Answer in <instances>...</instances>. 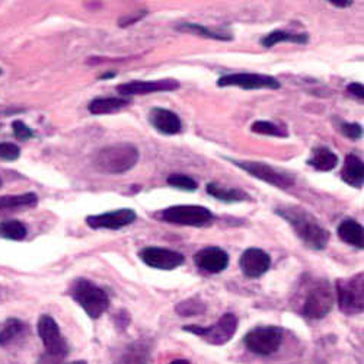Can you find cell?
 <instances>
[{
	"label": "cell",
	"instance_id": "27",
	"mask_svg": "<svg viewBox=\"0 0 364 364\" xmlns=\"http://www.w3.org/2000/svg\"><path fill=\"white\" fill-rule=\"evenodd\" d=\"M26 329V325L16 319V318H11L5 322L2 331H0V346H9L12 341H15L21 333Z\"/></svg>",
	"mask_w": 364,
	"mask_h": 364
},
{
	"label": "cell",
	"instance_id": "8",
	"mask_svg": "<svg viewBox=\"0 0 364 364\" xmlns=\"http://www.w3.org/2000/svg\"><path fill=\"white\" fill-rule=\"evenodd\" d=\"M237 329V318L233 314H225L215 325L211 326H198L187 325L184 331L194 333V336L203 338L205 343L213 346H223L229 343Z\"/></svg>",
	"mask_w": 364,
	"mask_h": 364
},
{
	"label": "cell",
	"instance_id": "14",
	"mask_svg": "<svg viewBox=\"0 0 364 364\" xmlns=\"http://www.w3.org/2000/svg\"><path fill=\"white\" fill-rule=\"evenodd\" d=\"M137 219L136 211L132 208H119L115 211H108V213L87 216L86 223L92 229H108V230H118L123 229Z\"/></svg>",
	"mask_w": 364,
	"mask_h": 364
},
{
	"label": "cell",
	"instance_id": "10",
	"mask_svg": "<svg viewBox=\"0 0 364 364\" xmlns=\"http://www.w3.org/2000/svg\"><path fill=\"white\" fill-rule=\"evenodd\" d=\"M37 329L46 347V355L50 360H62L69 354V344L63 338L57 322L51 316L43 315L38 321Z\"/></svg>",
	"mask_w": 364,
	"mask_h": 364
},
{
	"label": "cell",
	"instance_id": "9",
	"mask_svg": "<svg viewBox=\"0 0 364 364\" xmlns=\"http://www.w3.org/2000/svg\"><path fill=\"white\" fill-rule=\"evenodd\" d=\"M283 337L284 332L279 326H257L247 333L244 343L254 354L269 355L280 348Z\"/></svg>",
	"mask_w": 364,
	"mask_h": 364
},
{
	"label": "cell",
	"instance_id": "36",
	"mask_svg": "<svg viewBox=\"0 0 364 364\" xmlns=\"http://www.w3.org/2000/svg\"><path fill=\"white\" fill-rule=\"evenodd\" d=\"M347 90H348V92H350L351 95L357 97L360 101L364 100V87H363L361 83H358V82L350 83V85L347 86Z\"/></svg>",
	"mask_w": 364,
	"mask_h": 364
},
{
	"label": "cell",
	"instance_id": "11",
	"mask_svg": "<svg viewBox=\"0 0 364 364\" xmlns=\"http://www.w3.org/2000/svg\"><path fill=\"white\" fill-rule=\"evenodd\" d=\"M220 87L226 86H237L245 90H257V89H271L276 90L282 87V83L272 76L259 75V73H232L222 76L218 80Z\"/></svg>",
	"mask_w": 364,
	"mask_h": 364
},
{
	"label": "cell",
	"instance_id": "6",
	"mask_svg": "<svg viewBox=\"0 0 364 364\" xmlns=\"http://www.w3.org/2000/svg\"><path fill=\"white\" fill-rule=\"evenodd\" d=\"M333 305V296L331 286L326 280L314 282L303 299L301 314L309 319L325 318Z\"/></svg>",
	"mask_w": 364,
	"mask_h": 364
},
{
	"label": "cell",
	"instance_id": "24",
	"mask_svg": "<svg viewBox=\"0 0 364 364\" xmlns=\"http://www.w3.org/2000/svg\"><path fill=\"white\" fill-rule=\"evenodd\" d=\"M130 104V100L124 98H97L90 101L87 105V109L94 115H105V114H114L123 108H126Z\"/></svg>",
	"mask_w": 364,
	"mask_h": 364
},
{
	"label": "cell",
	"instance_id": "19",
	"mask_svg": "<svg viewBox=\"0 0 364 364\" xmlns=\"http://www.w3.org/2000/svg\"><path fill=\"white\" fill-rule=\"evenodd\" d=\"M341 179L346 182V184L361 188L363 187V181H364V168L363 162L358 156L355 155H348L344 161V166L341 169Z\"/></svg>",
	"mask_w": 364,
	"mask_h": 364
},
{
	"label": "cell",
	"instance_id": "20",
	"mask_svg": "<svg viewBox=\"0 0 364 364\" xmlns=\"http://www.w3.org/2000/svg\"><path fill=\"white\" fill-rule=\"evenodd\" d=\"M150 347L146 341L132 343L114 364H149Z\"/></svg>",
	"mask_w": 364,
	"mask_h": 364
},
{
	"label": "cell",
	"instance_id": "4",
	"mask_svg": "<svg viewBox=\"0 0 364 364\" xmlns=\"http://www.w3.org/2000/svg\"><path fill=\"white\" fill-rule=\"evenodd\" d=\"M158 218L165 223L193 228H203L215 220L213 213L203 205H172L159 211Z\"/></svg>",
	"mask_w": 364,
	"mask_h": 364
},
{
	"label": "cell",
	"instance_id": "1",
	"mask_svg": "<svg viewBox=\"0 0 364 364\" xmlns=\"http://www.w3.org/2000/svg\"><path fill=\"white\" fill-rule=\"evenodd\" d=\"M276 213L293 228L294 233L308 248L315 251L326 248L331 235L309 211L299 205H284L279 207Z\"/></svg>",
	"mask_w": 364,
	"mask_h": 364
},
{
	"label": "cell",
	"instance_id": "37",
	"mask_svg": "<svg viewBox=\"0 0 364 364\" xmlns=\"http://www.w3.org/2000/svg\"><path fill=\"white\" fill-rule=\"evenodd\" d=\"M331 5L337 6V8H348V6H351L353 4H351V2H331Z\"/></svg>",
	"mask_w": 364,
	"mask_h": 364
},
{
	"label": "cell",
	"instance_id": "41",
	"mask_svg": "<svg viewBox=\"0 0 364 364\" xmlns=\"http://www.w3.org/2000/svg\"><path fill=\"white\" fill-rule=\"evenodd\" d=\"M0 187H2V179H0Z\"/></svg>",
	"mask_w": 364,
	"mask_h": 364
},
{
	"label": "cell",
	"instance_id": "3",
	"mask_svg": "<svg viewBox=\"0 0 364 364\" xmlns=\"http://www.w3.org/2000/svg\"><path fill=\"white\" fill-rule=\"evenodd\" d=\"M69 293L77 305L87 314V316L92 319L102 316V314H105L109 306L108 294L101 287L86 279L75 280Z\"/></svg>",
	"mask_w": 364,
	"mask_h": 364
},
{
	"label": "cell",
	"instance_id": "40",
	"mask_svg": "<svg viewBox=\"0 0 364 364\" xmlns=\"http://www.w3.org/2000/svg\"><path fill=\"white\" fill-rule=\"evenodd\" d=\"M115 76V73H107V75H104L101 79H108V77H114Z\"/></svg>",
	"mask_w": 364,
	"mask_h": 364
},
{
	"label": "cell",
	"instance_id": "12",
	"mask_svg": "<svg viewBox=\"0 0 364 364\" xmlns=\"http://www.w3.org/2000/svg\"><path fill=\"white\" fill-rule=\"evenodd\" d=\"M139 258L147 267L155 268V269H164V271H172L186 262V258L182 254L172 250L159 248V247L143 248L139 252Z\"/></svg>",
	"mask_w": 364,
	"mask_h": 364
},
{
	"label": "cell",
	"instance_id": "2",
	"mask_svg": "<svg viewBox=\"0 0 364 364\" xmlns=\"http://www.w3.org/2000/svg\"><path fill=\"white\" fill-rule=\"evenodd\" d=\"M140 151L132 143H117L100 149L94 155V165L98 171L112 175L126 173L139 162Z\"/></svg>",
	"mask_w": 364,
	"mask_h": 364
},
{
	"label": "cell",
	"instance_id": "39",
	"mask_svg": "<svg viewBox=\"0 0 364 364\" xmlns=\"http://www.w3.org/2000/svg\"><path fill=\"white\" fill-rule=\"evenodd\" d=\"M66 364H87V363L83 360H79V361H72V363H66Z\"/></svg>",
	"mask_w": 364,
	"mask_h": 364
},
{
	"label": "cell",
	"instance_id": "35",
	"mask_svg": "<svg viewBox=\"0 0 364 364\" xmlns=\"http://www.w3.org/2000/svg\"><path fill=\"white\" fill-rule=\"evenodd\" d=\"M144 15H146V12H144V11H141V12H139L137 15H129V16H124V18H121V19H119L118 25H119V26H123V28H126V26L133 25V23H136L137 21H140Z\"/></svg>",
	"mask_w": 364,
	"mask_h": 364
},
{
	"label": "cell",
	"instance_id": "26",
	"mask_svg": "<svg viewBox=\"0 0 364 364\" xmlns=\"http://www.w3.org/2000/svg\"><path fill=\"white\" fill-rule=\"evenodd\" d=\"M279 43H293V44L305 46L306 43H309V36L308 34H291V33H287V31H282V29H277V31L269 33L261 41V44L265 48L274 47Z\"/></svg>",
	"mask_w": 364,
	"mask_h": 364
},
{
	"label": "cell",
	"instance_id": "42",
	"mask_svg": "<svg viewBox=\"0 0 364 364\" xmlns=\"http://www.w3.org/2000/svg\"><path fill=\"white\" fill-rule=\"evenodd\" d=\"M0 75H2V69H0Z\"/></svg>",
	"mask_w": 364,
	"mask_h": 364
},
{
	"label": "cell",
	"instance_id": "25",
	"mask_svg": "<svg viewBox=\"0 0 364 364\" xmlns=\"http://www.w3.org/2000/svg\"><path fill=\"white\" fill-rule=\"evenodd\" d=\"M207 193L211 197H215L225 203H240V201H248L251 198L250 194H247L245 191L236 190V188H225L216 184V182H211V184L207 186Z\"/></svg>",
	"mask_w": 364,
	"mask_h": 364
},
{
	"label": "cell",
	"instance_id": "33",
	"mask_svg": "<svg viewBox=\"0 0 364 364\" xmlns=\"http://www.w3.org/2000/svg\"><path fill=\"white\" fill-rule=\"evenodd\" d=\"M12 130H14L15 137L19 139V140H29V139L34 137V132H33L31 129H29V127L23 123V121H21V119L14 121V123H12Z\"/></svg>",
	"mask_w": 364,
	"mask_h": 364
},
{
	"label": "cell",
	"instance_id": "16",
	"mask_svg": "<svg viewBox=\"0 0 364 364\" xmlns=\"http://www.w3.org/2000/svg\"><path fill=\"white\" fill-rule=\"evenodd\" d=\"M194 262L198 268L210 272V274H219L228 268L229 255L222 248L208 247L194 255Z\"/></svg>",
	"mask_w": 364,
	"mask_h": 364
},
{
	"label": "cell",
	"instance_id": "38",
	"mask_svg": "<svg viewBox=\"0 0 364 364\" xmlns=\"http://www.w3.org/2000/svg\"><path fill=\"white\" fill-rule=\"evenodd\" d=\"M169 364H191L188 360H173V361H171Z\"/></svg>",
	"mask_w": 364,
	"mask_h": 364
},
{
	"label": "cell",
	"instance_id": "28",
	"mask_svg": "<svg viewBox=\"0 0 364 364\" xmlns=\"http://www.w3.org/2000/svg\"><path fill=\"white\" fill-rule=\"evenodd\" d=\"M28 235L26 226L19 220H4L0 222V236L11 240H23Z\"/></svg>",
	"mask_w": 364,
	"mask_h": 364
},
{
	"label": "cell",
	"instance_id": "7",
	"mask_svg": "<svg viewBox=\"0 0 364 364\" xmlns=\"http://www.w3.org/2000/svg\"><path fill=\"white\" fill-rule=\"evenodd\" d=\"M233 165L240 168L242 171H245L251 176L267 182V184L277 187L282 190L291 188L294 186V176L289 172L280 171L277 168H272L271 165H267L264 162H257V161H233L229 159Z\"/></svg>",
	"mask_w": 364,
	"mask_h": 364
},
{
	"label": "cell",
	"instance_id": "17",
	"mask_svg": "<svg viewBox=\"0 0 364 364\" xmlns=\"http://www.w3.org/2000/svg\"><path fill=\"white\" fill-rule=\"evenodd\" d=\"M149 121L159 133L173 136L182 130V123L179 117L166 108H151L149 112Z\"/></svg>",
	"mask_w": 364,
	"mask_h": 364
},
{
	"label": "cell",
	"instance_id": "31",
	"mask_svg": "<svg viewBox=\"0 0 364 364\" xmlns=\"http://www.w3.org/2000/svg\"><path fill=\"white\" fill-rule=\"evenodd\" d=\"M168 184L172 188L182 191H196L198 188V184L191 176L182 173H172L171 176H168Z\"/></svg>",
	"mask_w": 364,
	"mask_h": 364
},
{
	"label": "cell",
	"instance_id": "5",
	"mask_svg": "<svg viewBox=\"0 0 364 364\" xmlns=\"http://www.w3.org/2000/svg\"><path fill=\"white\" fill-rule=\"evenodd\" d=\"M338 308L344 315H358L364 309V277L363 272L337 282Z\"/></svg>",
	"mask_w": 364,
	"mask_h": 364
},
{
	"label": "cell",
	"instance_id": "32",
	"mask_svg": "<svg viewBox=\"0 0 364 364\" xmlns=\"http://www.w3.org/2000/svg\"><path fill=\"white\" fill-rule=\"evenodd\" d=\"M21 155V150L16 144L5 141V143H0V159L8 161V162H14L19 158Z\"/></svg>",
	"mask_w": 364,
	"mask_h": 364
},
{
	"label": "cell",
	"instance_id": "15",
	"mask_svg": "<svg viewBox=\"0 0 364 364\" xmlns=\"http://www.w3.org/2000/svg\"><path fill=\"white\" fill-rule=\"evenodd\" d=\"M239 267L248 279H259L271 267L269 255L259 248H250L242 254Z\"/></svg>",
	"mask_w": 364,
	"mask_h": 364
},
{
	"label": "cell",
	"instance_id": "22",
	"mask_svg": "<svg viewBox=\"0 0 364 364\" xmlns=\"http://www.w3.org/2000/svg\"><path fill=\"white\" fill-rule=\"evenodd\" d=\"M308 165L321 172H329L336 169L338 165V156L328 147H315L312 156L308 159Z\"/></svg>",
	"mask_w": 364,
	"mask_h": 364
},
{
	"label": "cell",
	"instance_id": "21",
	"mask_svg": "<svg viewBox=\"0 0 364 364\" xmlns=\"http://www.w3.org/2000/svg\"><path fill=\"white\" fill-rule=\"evenodd\" d=\"M338 236L347 245L355 247L358 250L364 248V229L358 222L353 219H346L341 222L338 226Z\"/></svg>",
	"mask_w": 364,
	"mask_h": 364
},
{
	"label": "cell",
	"instance_id": "13",
	"mask_svg": "<svg viewBox=\"0 0 364 364\" xmlns=\"http://www.w3.org/2000/svg\"><path fill=\"white\" fill-rule=\"evenodd\" d=\"M179 87V82L175 79H161V80H133L127 83H121L117 86V90L124 97L132 95H149L155 92H172Z\"/></svg>",
	"mask_w": 364,
	"mask_h": 364
},
{
	"label": "cell",
	"instance_id": "30",
	"mask_svg": "<svg viewBox=\"0 0 364 364\" xmlns=\"http://www.w3.org/2000/svg\"><path fill=\"white\" fill-rule=\"evenodd\" d=\"M205 311V305L198 299H188L178 303L175 306V312L181 316H196Z\"/></svg>",
	"mask_w": 364,
	"mask_h": 364
},
{
	"label": "cell",
	"instance_id": "18",
	"mask_svg": "<svg viewBox=\"0 0 364 364\" xmlns=\"http://www.w3.org/2000/svg\"><path fill=\"white\" fill-rule=\"evenodd\" d=\"M38 204V197L34 193L21 196H4L0 197V218L16 213V211L33 208Z\"/></svg>",
	"mask_w": 364,
	"mask_h": 364
},
{
	"label": "cell",
	"instance_id": "29",
	"mask_svg": "<svg viewBox=\"0 0 364 364\" xmlns=\"http://www.w3.org/2000/svg\"><path fill=\"white\" fill-rule=\"evenodd\" d=\"M251 132L257 133V134L274 136V137H287L289 136V132L284 126L269 123V121H255V123L251 126Z\"/></svg>",
	"mask_w": 364,
	"mask_h": 364
},
{
	"label": "cell",
	"instance_id": "34",
	"mask_svg": "<svg viewBox=\"0 0 364 364\" xmlns=\"http://www.w3.org/2000/svg\"><path fill=\"white\" fill-rule=\"evenodd\" d=\"M341 133L348 137L350 140H357L363 136V127L357 123H343Z\"/></svg>",
	"mask_w": 364,
	"mask_h": 364
},
{
	"label": "cell",
	"instance_id": "23",
	"mask_svg": "<svg viewBox=\"0 0 364 364\" xmlns=\"http://www.w3.org/2000/svg\"><path fill=\"white\" fill-rule=\"evenodd\" d=\"M178 31L182 33H191L200 37H205L210 40H219V41H232L233 36L225 29H210L207 26H203L200 23H191V22H184L176 26Z\"/></svg>",
	"mask_w": 364,
	"mask_h": 364
}]
</instances>
